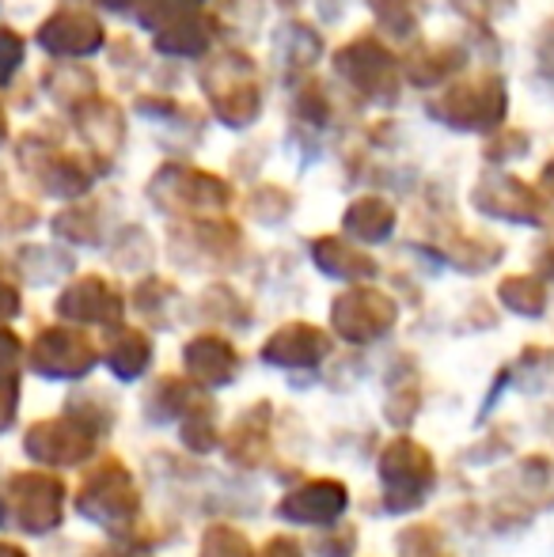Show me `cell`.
Returning a JSON list of instances; mask_svg holds the SVG:
<instances>
[{"instance_id":"6da1fadb","label":"cell","mask_w":554,"mask_h":557,"mask_svg":"<svg viewBox=\"0 0 554 557\" xmlns=\"http://www.w3.org/2000/svg\"><path fill=\"white\" fill-rule=\"evenodd\" d=\"M517 293H509V304L517 311H528V315H540L543 311V293L540 285H513Z\"/></svg>"}]
</instances>
